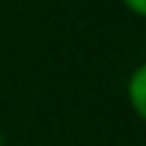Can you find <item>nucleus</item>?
Segmentation results:
<instances>
[{
    "mask_svg": "<svg viewBox=\"0 0 146 146\" xmlns=\"http://www.w3.org/2000/svg\"><path fill=\"white\" fill-rule=\"evenodd\" d=\"M128 103L139 119H146V64H139L128 78Z\"/></svg>",
    "mask_w": 146,
    "mask_h": 146,
    "instance_id": "obj_1",
    "label": "nucleus"
},
{
    "mask_svg": "<svg viewBox=\"0 0 146 146\" xmlns=\"http://www.w3.org/2000/svg\"><path fill=\"white\" fill-rule=\"evenodd\" d=\"M123 7H128V11H132L137 18L146 16V0H121Z\"/></svg>",
    "mask_w": 146,
    "mask_h": 146,
    "instance_id": "obj_2",
    "label": "nucleus"
},
{
    "mask_svg": "<svg viewBox=\"0 0 146 146\" xmlns=\"http://www.w3.org/2000/svg\"><path fill=\"white\" fill-rule=\"evenodd\" d=\"M0 146H5V135H2V130H0Z\"/></svg>",
    "mask_w": 146,
    "mask_h": 146,
    "instance_id": "obj_3",
    "label": "nucleus"
}]
</instances>
